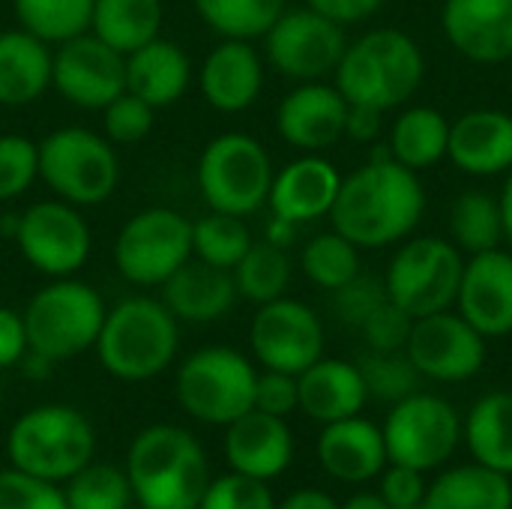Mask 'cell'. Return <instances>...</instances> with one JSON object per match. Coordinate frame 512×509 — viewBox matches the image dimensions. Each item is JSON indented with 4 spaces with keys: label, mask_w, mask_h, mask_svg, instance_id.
Returning a JSON list of instances; mask_svg holds the SVG:
<instances>
[{
    "label": "cell",
    "mask_w": 512,
    "mask_h": 509,
    "mask_svg": "<svg viewBox=\"0 0 512 509\" xmlns=\"http://www.w3.org/2000/svg\"><path fill=\"white\" fill-rule=\"evenodd\" d=\"M378 480H381V489H378L381 498L393 509L426 507L429 483H426L423 471H414V468H405V465H387Z\"/></svg>",
    "instance_id": "cell-48"
},
{
    "label": "cell",
    "mask_w": 512,
    "mask_h": 509,
    "mask_svg": "<svg viewBox=\"0 0 512 509\" xmlns=\"http://www.w3.org/2000/svg\"><path fill=\"white\" fill-rule=\"evenodd\" d=\"M63 498L69 509H129L132 483L126 471L105 462H90L66 480Z\"/></svg>",
    "instance_id": "cell-40"
},
{
    "label": "cell",
    "mask_w": 512,
    "mask_h": 509,
    "mask_svg": "<svg viewBox=\"0 0 512 509\" xmlns=\"http://www.w3.org/2000/svg\"><path fill=\"white\" fill-rule=\"evenodd\" d=\"M198 18L222 39H258L285 12L288 0H192Z\"/></svg>",
    "instance_id": "cell-37"
},
{
    "label": "cell",
    "mask_w": 512,
    "mask_h": 509,
    "mask_svg": "<svg viewBox=\"0 0 512 509\" xmlns=\"http://www.w3.org/2000/svg\"><path fill=\"white\" fill-rule=\"evenodd\" d=\"M294 237H297V225L294 222H285V219H279V216H273L270 222H267V243H273V246H279V249H288L291 243H294Z\"/></svg>",
    "instance_id": "cell-54"
},
{
    "label": "cell",
    "mask_w": 512,
    "mask_h": 509,
    "mask_svg": "<svg viewBox=\"0 0 512 509\" xmlns=\"http://www.w3.org/2000/svg\"><path fill=\"white\" fill-rule=\"evenodd\" d=\"M423 213L426 189L417 171L399 165L381 144L366 165L342 177L330 222L357 249H384L411 237Z\"/></svg>",
    "instance_id": "cell-1"
},
{
    "label": "cell",
    "mask_w": 512,
    "mask_h": 509,
    "mask_svg": "<svg viewBox=\"0 0 512 509\" xmlns=\"http://www.w3.org/2000/svg\"><path fill=\"white\" fill-rule=\"evenodd\" d=\"M27 351L30 345H27L24 315L9 306H0V369L18 366Z\"/></svg>",
    "instance_id": "cell-50"
},
{
    "label": "cell",
    "mask_w": 512,
    "mask_h": 509,
    "mask_svg": "<svg viewBox=\"0 0 512 509\" xmlns=\"http://www.w3.org/2000/svg\"><path fill=\"white\" fill-rule=\"evenodd\" d=\"M357 366H360L369 396L381 402L396 405L420 390L423 375L417 372V366L411 363L405 351H369Z\"/></svg>",
    "instance_id": "cell-41"
},
{
    "label": "cell",
    "mask_w": 512,
    "mask_h": 509,
    "mask_svg": "<svg viewBox=\"0 0 512 509\" xmlns=\"http://www.w3.org/2000/svg\"><path fill=\"white\" fill-rule=\"evenodd\" d=\"M276 509H342V504L321 489H297L282 504H276Z\"/></svg>",
    "instance_id": "cell-53"
},
{
    "label": "cell",
    "mask_w": 512,
    "mask_h": 509,
    "mask_svg": "<svg viewBox=\"0 0 512 509\" xmlns=\"http://www.w3.org/2000/svg\"><path fill=\"white\" fill-rule=\"evenodd\" d=\"M501 219H504V240H510L512 246V171H507V183L501 189Z\"/></svg>",
    "instance_id": "cell-56"
},
{
    "label": "cell",
    "mask_w": 512,
    "mask_h": 509,
    "mask_svg": "<svg viewBox=\"0 0 512 509\" xmlns=\"http://www.w3.org/2000/svg\"><path fill=\"white\" fill-rule=\"evenodd\" d=\"M0 402H3V390H0Z\"/></svg>",
    "instance_id": "cell-58"
},
{
    "label": "cell",
    "mask_w": 512,
    "mask_h": 509,
    "mask_svg": "<svg viewBox=\"0 0 512 509\" xmlns=\"http://www.w3.org/2000/svg\"><path fill=\"white\" fill-rule=\"evenodd\" d=\"M12 468L63 483L93 462L96 432L90 420L69 405H39L21 414L6 438Z\"/></svg>",
    "instance_id": "cell-5"
},
{
    "label": "cell",
    "mask_w": 512,
    "mask_h": 509,
    "mask_svg": "<svg viewBox=\"0 0 512 509\" xmlns=\"http://www.w3.org/2000/svg\"><path fill=\"white\" fill-rule=\"evenodd\" d=\"M105 312L102 297L87 282H78L75 276L54 279L39 288L21 312L27 345L51 363L78 357L96 348Z\"/></svg>",
    "instance_id": "cell-6"
},
{
    "label": "cell",
    "mask_w": 512,
    "mask_h": 509,
    "mask_svg": "<svg viewBox=\"0 0 512 509\" xmlns=\"http://www.w3.org/2000/svg\"><path fill=\"white\" fill-rule=\"evenodd\" d=\"M159 288L168 312L177 321H189V324H213L225 318L240 297L231 270L210 267L198 258H189Z\"/></svg>",
    "instance_id": "cell-26"
},
{
    "label": "cell",
    "mask_w": 512,
    "mask_h": 509,
    "mask_svg": "<svg viewBox=\"0 0 512 509\" xmlns=\"http://www.w3.org/2000/svg\"><path fill=\"white\" fill-rule=\"evenodd\" d=\"M411 327H414V318L402 306L387 300L360 324V333L372 351H405Z\"/></svg>",
    "instance_id": "cell-47"
},
{
    "label": "cell",
    "mask_w": 512,
    "mask_h": 509,
    "mask_svg": "<svg viewBox=\"0 0 512 509\" xmlns=\"http://www.w3.org/2000/svg\"><path fill=\"white\" fill-rule=\"evenodd\" d=\"M348 48L345 27L303 6L285 9L264 33V51L276 72L291 81H324L336 72Z\"/></svg>",
    "instance_id": "cell-13"
},
{
    "label": "cell",
    "mask_w": 512,
    "mask_h": 509,
    "mask_svg": "<svg viewBox=\"0 0 512 509\" xmlns=\"http://www.w3.org/2000/svg\"><path fill=\"white\" fill-rule=\"evenodd\" d=\"M447 144H450V120L432 105H414L396 117L387 147L399 165L411 171H423L447 156Z\"/></svg>",
    "instance_id": "cell-33"
},
{
    "label": "cell",
    "mask_w": 512,
    "mask_h": 509,
    "mask_svg": "<svg viewBox=\"0 0 512 509\" xmlns=\"http://www.w3.org/2000/svg\"><path fill=\"white\" fill-rule=\"evenodd\" d=\"M153 114L156 108H150L144 99L123 90L114 102L102 108L105 138L111 144H138L153 132Z\"/></svg>",
    "instance_id": "cell-44"
},
{
    "label": "cell",
    "mask_w": 512,
    "mask_h": 509,
    "mask_svg": "<svg viewBox=\"0 0 512 509\" xmlns=\"http://www.w3.org/2000/svg\"><path fill=\"white\" fill-rule=\"evenodd\" d=\"M51 87L75 108L102 111L126 90V57L87 30L54 48Z\"/></svg>",
    "instance_id": "cell-17"
},
{
    "label": "cell",
    "mask_w": 512,
    "mask_h": 509,
    "mask_svg": "<svg viewBox=\"0 0 512 509\" xmlns=\"http://www.w3.org/2000/svg\"><path fill=\"white\" fill-rule=\"evenodd\" d=\"M381 432L390 465L429 474L444 468L462 444V417L447 399L417 390L390 408Z\"/></svg>",
    "instance_id": "cell-11"
},
{
    "label": "cell",
    "mask_w": 512,
    "mask_h": 509,
    "mask_svg": "<svg viewBox=\"0 0 512 509\" xmlns=\"http://www.w3.org/2000/svg\"><path fill=\"white\" fill-rule=\"evenodd\" d=\"M486 336L474 330L459 312H435L414 318L405 354L417 372L438 384H462L486 366Z\"/></svg>",
    "instance_id": "cell-16"
},
{
    "label": "cell",
    "mask_w": 512,
    "mask_h": 509,
    "mask_svg": "<svg viewBox=\"0 0 512 509\" xmlns=\"http://www.w3.org/2000/svg\"><path fill=\"white\" fill-rule=\"evenodd\" d=\"M96 0H12L18 27L48 45H60L90 30Z\"/></svg>",
    "instance_id": "cell-35"
},
{
    "label": "cell",
    "mask_w": 512,
    "mask_h": 509,
    "mask_svg": "<svg viewBox=\"0 0 512 509\" xmlns=\"http://www.w3.org/2000/svg\"><path fill=\"white\" fill-rule=\"evenodd\" d=\"M198 90L222 114L252 108L264 90V60L255 45L249 39H222L213 45L198 69Z\"/></svg>",
    "instance_id": "cell-20"
},
{
    "label": "cell",
    "mask_w": 512,
    "mask_h": 509,
    "mask_svg": "<svg viewBox=\"0 0 512 509\" xmlns=\"http://www.w3.org/2000/svg\"><path fill=\"white\" fill-rule=\"evenodd\" d=\"M300 387V411L318 423H336L354 417L369 402L366 381L357 363L321 357L306 372L297 375Z\"/></svg>",
    "instance_id": "cell-28"
},
{
    "label": "cell",
    "mask_w": 512,
    "mask_h": 509,
    "mask_svg": "<svg viewBox=\"0 0 512 509\" xmlns=\"http://www.w3.org/2000/svg\"><path fill=\"white\" fill-rule=\"evenodd\" d=\"M342 509H393L384 498H381V492H357V495H351Z\"/></svg>",
    "instance_id": "cell-55"
},
{
    "label": "cell",
    "mask_w": 512,
    "mask_h": 509,
    "mask_svg": "<svg viewBox=\"0 0 512 509\" xmlns=\"http://www.w3.org/2000/svg\"><path fill=\"white\" fill-rule=\"evenodd\" d=\"M447 159L471 177H498L512 171V114L474 108L453 120Z\"/></svg>",
    "instance_id": "cell-25"
},
{
    "label": "cell",
    "mask_w": 512,
    "mask_h": 509,
    "mask_svg": "<svg viewBox=\"0 0 512 509\" xmlns=\"http://www.w3.org/2000/svg\"><path fill=\"white\" fill-rule=\"evenodd\" d=\"M39 177L66 204H105L120 183V159L108 138L66 126L39 141Z\"/></svg>",
    "instance_id": "cell-7"
},
{
    "label": "cell",
    "mask_w": 512,
    "mask_h": 509,
    "mask_svg": "<svg viewBox=\"0 0 512 509\" xmlns=\"http://www.w3.org/2000/svg\"><path fill=\"white\" fill-rule=\"evenodd\" d=\"M177 345V318L162 300L126 297L105 312L96 354L111 378L138 384L162 375L177 357Z\"/></svg>",
    "instance_id": "cell-4"
},
{
    "label": "cell",
    "mask_w": 512,
    "mask_h": 509,
    "mask_svg": "<svg viewBox=\"0 0 512 509\" xmlns=\"http://www.w3.org/2000/svg\"><path fill=\"white\" fill-rule=\"evenodd\" d=\"M51 45L24 27L0 33V105L24 108L51 87Z\"/></svg>",
    "instance_id": "cell-29"
},
{
    "label": "cell",
    "mask_w": 512,
    "mask_h": 509,
    "mask_svg": "<svg viewBox=\"0 0 512 509\" xmlns=\"http://www.w3.org/2000/svg\"><path fill=\"white\" fill-rule=\"evenodd\" d=\"M441 27L462 57L474 63H510L512 0H444Z\"/></svg>",
    "instance_id": "cell-21"
},
{
    "label": "cell",
    "mask_w": 512,
    "mask_h": 509,
    "mask_svg": "<svg viewBox=\"0 0 512 509\" xmlns=\"http://www.w3.org/2000/svg\"><path fill=\"white\" fill-rule=\"evenodd\" d=\"M300 267L312 285L324 291H339L360 273V249L339 231H327L303 246Z\"/></svg>",
    "instance_id": "cell-39"
},
{
    "label": "cell",
    "mask_w": 512,
    "mask_h": 509,
    "mask_svg": "<svg viewBox=\"0 0 512 509\" xmlns=\"http://www.w3.org/2000/svg\"><path fill=\"white\" fill-rule=\"evenodd\" d=\"M192 258V222L168 207L135 213L114 240V267L141 288H159Z\"/></svg>",
    "instance_id": "cell-12"
},
{
    "label": "cell",
    "mask_w": 512,
    "mask_h": 509,
    "mask_svg": "<svg viewBox=\"0 0 512 509\" xmlns=\"http://www.w3.org/2000/svg\"><path fill=\"white\" fill-rule=\"evenodd\" d=\"M462 441L474 462L512 477V393L492 390L474 402L462 420Z\"/></svg>",
    "instance_id": "cell-31"
},
{
    "label": "cell",
    "mask_w": 512,
    "mask_h": 509,
    "mask_svg": "<svg viewBox=\"0 0 512 509\" xmlns=\"http://www.w3.org/2000/svg\"><path fill=\"white\" fill-rule=\"evenodd\" d=\"M255 366L234 348L210 345L186 357L177 372L180 408L210 426H228L255 408Z\"/></svg>",
    "instance_id": "cell-9"
},
{
    "label": "cell",
    "mask_w": 512,
    "mask_h": 509,
    "mask_svg": "<svg viewBox=\"0 0 512 509\" xmlns=\"http://www.w3.org/2000/svg\"><path fill=\"white\" fill-rule=\"evenodd\" d=\"M39 177V144L24 135H0V201L24 195Z\"/></svg>",
    "instance_id": "cell-42"
},
{
    "label": "cell",
    "mask_w": 512,
    "mask_h": 509,
    "mask_svg": "<svg viewBox=\"0 0 512 509\" xmlns=\"http://www.w3.org/2000/svg\"><path fill=\"white\" fill-rule=\"evenodd\" d=\"M198 509H276V498L264 480L231 471L210 480Z\"/></svg>",
    "instance_id": "cell-43"
},
{
    "label": "cell",
    "mask_w": 512,
    "mask_h": 509,
    "mask_svg": "<svg viewBox=\"0 0 512 509\" xmlns=\"http://www.w3.org/2000/svg\"><path fill=\"white\" fill-rule=\"evenodd\" d=\"M387 285L378 276H366L357 273L348 285H342L339 291H333V312L339 315L342 324H351L360 330V324L381 306L387 303Z\"/></svg>",
    "instance_id": "cell-46"
},
{
    "label": "cell",
    "mask_w": 512,
    "mask_h": 509,
    "mask_svg": "<svg viewBox=\"0 0 512 509\" xmlns=\"http://www.w3.org/2000/svg\"><path fill=\"white\" fill-rule=\"evenodd\" d=\"M126 477L144 509H198L210 486V465L186 429L162 423L138 432L126 456Z\"/></svg>",
    "instance_id": "cell-2"
},
{
    "label": "cell",
    "mask_w": 512,
    "mask_h": 509,
    "mask_svg": "<svg viewBox=\"0 0 512 509\" xmlns=\"http://www.w3.org/2000/svg\"><path fill=\"white\" fill-rule=\"evenodd\" d=\"M192 84L189 54L171 39H150L126 54V90L150 108H168L183 99Z\"/></svg>",
    "instance_id": "cell-27"
},
{
    "label": "cell",
    "mask_w": 512,
    "mask_h": 509,
    "mask_svg": "<svg viewBox=\"0 0 512 509\" xmlns=\"http://www.w3.org/2000/svg\"><path fill=\"white\" fill-rule=\"evenodd\" d=\"M267 147L246 132H222L207 141L198 159V189L210 210L231 216L258 213L273 186Z\"/></svg>",
    "instance_id": "cell-8"
},
{
    "label": "cell",
    "mask_w": 512,
    "mask_h": 509,
    "mask_svg": "<svg viewBox=\"0 0 512 509\" xmlns=\"http://www.w3.org/2000/svg\"><path fill=\"white\" fill-rule=\"evenodd\" d=\"M333 78L348 105L390 111L414 99L426 78V57L405 30L378 27L348 42Z\"/></svg>",
    "instance_id": "cell-3"
},
{
    "label": "cell",
    "mask_w": 512,
    "mask_h": 509,
    "mask_svg": "<svg viewBox=\"0 0 512 509\" xmlns=\"http://www.w3.org/2000/svg\"><path fill=\"white\" fill-rule=\"evenodd\" d=\"M339 186L342 174L330 159L318 153H303L300 159L288 162L282 171L273 174L267 207L273 210V216L285 222L306 225L330 216Z\"/></svg>",
    "instance_id": "cell-23"
},
{
    "label": "cell",
    "mask_w": 512,
    "mask_h": 509,
    "mask_svg": "<svg viewBox=\"0 0 512 509\" xmlns=\"http://www.w3.org/2000/svg\"><path fill=\"white\" fill-rule=\"evenodd\" d=\"M318 462L333 480L348 486L378 480L390 465L381 426L360 414L327 423L318 435Z\"/></svg>",
    "instance_id": "cell-24"
},
{
    "label": "cell",
    "mask_w": 512,
    "mask_h": 509,
    "mask_svg": "<svg viewBox=\"0 0 512 509\" xmlns=\"http://www.w3.org/2000/svg\"><path fill=\"white\" fill-rule=\"evenodd\" d=\"M510 84H512V57H510Z\"/></svg>",
    "instance_id": "cell-57"
},
{
    "label": "cell",
    "mask_w": 512,
    "mask_h": 509,
    "mask_svg": "<svg viewBox=\"0 0 512 509\" xmlns=\"http://www.w3.org/2000/svg\"><path fill=\"white\" fill-rule=\"evenodd\" d=\"M252 243L255 240H252L243 216L210 210L207 216L192 222V258H198L210 267L234 270Z\"/></svg>",
    "instance_id": "cell-38"
},
{
    "label": "cell",
    "mask_w": 512,
    "mask_h": 509,
    "mask_svg": "<svg viewBox=\"0 0 512 509\" xmlns=\"http://www.w3.org/2000/svg\"><path fill=\"white\" fill-rule=\"evenodd\" d=\"M465 255L453 240L414 237L402 243L387 267V297L411 318H426L456 306Z\"/></svg>",
    "instance_id": "cell-10"
},
{
    "label": "cell",
    "mask_w": 512,
    "mask_h": 509,
    "mask_svg": "<svg viewBox=\"0 0 512 509\" xmlns=\"http://www.w3.org/2000/svg\"><path fill=\"white\" fill-rule=\"evenodd\" d=\"M255 408L273 417H288L300 408L297 375L264 369L255 381Z\"/></svg>",
    "instance_id": "cell-49"
},
{
    "label": "cell",
    "mask_w": 512,
    "mask_h": 509,
    "mask_svg": "<svg viewBox=\"0 0 512 509\" xmlns=\"http://www.w3.org/2000/svg\"><path fill=\"white\" fill-rule=\"evenodd\" d=\"M384 129V111L372 105H348V120H345V135L357 144H372L378 141Z\"/></svg>",
    "instance_id": "cell-52"
},
{
    "label": "cell",
    "mask_w": 512,
    "mask_h": 509,
    "mask_svg": "<svg viewBox=\"0 0 512 509\" xmlns=\"http://www.w3.org/2000/svg\"><path fill=\"white\" fill-rule=\"evenodd\" d=\"M249 345L264 369L300 375L324 357V324L312 306L279 297L258 306L249 327Z\"/></svg>",
    "instance_id": "cell-15"
},
{
    "label": "cell",
    "mask_w": 512,
    "mask_h": 509,
    "mask_svg": "<svg viewBox=\"0 0 512 509\" xmlns=\"http://www.w3.org/2000/svg\"><path fill=\"white\" fill-rule=\"evenodd\" d=\"M225 459L231 471L243 477H255L264 483L282 477L294 459V435L285 417H273L252 408L234 423H228Z\"/></svg>",
    "instance_id": "cell-22"
},
{
    "label": "cell",
    "mask_w": 512,
    "mask_h": 509,
    "mask_svg": "<svg viewBox=\"0 0 512 509\" xmlns=\"http://www.w3.org/2000/svg\"><path fill=\"white\" fill-rule=\"evenodd\" d=\"M0 509H69L57 483L30 477L18 468L0 471Z\"/></svg>",
    "instance_id": "cell-45"
},
{
    "label": "cell",
    "mask_w": 512,
    "mask_h": 509,
    "mask_svg": "<svg viewBox=\"0 0 512 509\" xmlns=\"http://www.w3.org/2000/svg\"><path fill=\"white\" fill-rule=\"evenodd\" d=\"M306 6L348 27V24H360L372 18L384 6V0H306Z\"/></svg>",
    "instance_id": "cell-51"
},
{
    "label": "cell",
    "mask_w": 512,
    "mask_h": 509,
    "mask_svg": "<svg viewBox=\"0 0 512 509\" xmlns=\"http://www.w3.org/2000/svg\"><path fill=\"white\" fill-rule=\"evenodd\" d=\"M348 99L336 84L300 81L276 108V129L285 144L303 153H321L345 138Z\"/></svg>",
    "instance_id": "cell-18"
},
{
    "label": "cell",
    "mask_w": 512,
    "mask_h": 509,
    "mask_svg": "<svg viewBox=\"0 0 512 509\" xmlns=\"http://www.w3.org/2000/svg\"><path fill=\"white\" fill-rule=\"evenodd\" d=\"M423 509H512V477L480 462L447 468L429 483Z\"/></svg>",
    "instance_id": "cell-30"
},
{
    "label": "cell",
    "mask_w": 512,
    "mask_h": 509,
    "mask_svg": "<svg viewBox=\"0 0 512 509\" xmlns=\"http://www.w3.org/2000/svg\"><path fill=\"white\" fill-rule=\"evenodd\" d=\"M165 21L162 0H96L90 33L123 57L159 36Z\"/></svg>",
    "instance_id": "cell-32"
},
{
    "label": "cell",
    "mask_w": 512,
    "mask_h": 509,
    "mask_svg": "<svg viewBox=\"0 0 512 509\" xmlns=\"http://www.w3.org/2000/svg\"><path fill=\"white\" fill-rule=\"evenodd\" d=\"M12 240L24 261L48 279L75 276L90 258V228L78 207L60 198L30 204L18 216Z\"/></svg>",
    "instance_id": "cell-14"
},
{
    "label": "cell",
    "mask_w": 512,
    "mask_h": 509,
    "mask_svg": "<svg viewBox=\"0 0 512 509\" xmlns=\"http://www.w3.org/2000/svg\"><path fill=\"white\" fill-rule=\"evenodd\" d=\"M450 237L462 255H480L498 249L504 240L501 204L483 189L462 192L450 207Z\"/></svg>",
    "instance_id": "cell-34"
},
{
    "label": "cell",
    "mask_w": 512,
    "mask_h": 509,
    "mask_svg": "<svg viewBox=\"0 0 512 509\" xmlns=\"http://www.w3.org/2000/svg\"><path fill=\"white\" fill-rule=\"evenodd\" d=\"M456 312L486 339L512 333V252L489 249L465 261Z\"/></svg>",
    "instance_id": "cell-19"
},
{
    "label": "cell",
    "mask_w": 512,
    "mask_h": 509,
    "mask_svg": "<svg viewBox=\"0 0 512 509\" xmlns=\"http://www.w3.org/2000/svg\"><path fill=\"white\" fill-rule=\"evenodd\" d=\"M231 276H234L237 294L243 300L261 306V303L285 297V291L291 285V258L285 249H279L267 240L252 243L249 252L231 270Z\"/></svg>",
    "instance_id": "cell-36"
}]
</instances>
